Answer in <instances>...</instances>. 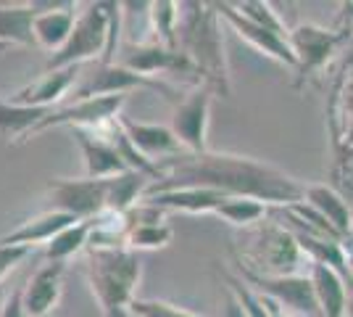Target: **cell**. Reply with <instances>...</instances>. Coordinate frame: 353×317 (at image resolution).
Wrapping results in <instances>:
<instances>
[{
    "mask_svg": "<svg viewBox=\"0 0 353 317\" xmlns=\"http://www.w3.org/2000/svg\"><path fill=\"white\" fill-rule=\"evenodd\" d=\"M85 272L103 317H130V307L137 299L134 291L143 275L140 257L132 249H88Z\"/></svg>",
    "mask_w": 353,
    "mask_h": 317,
    "instance_id": "4",
    "label": "cell"
},
{
    "mask_svg": "<svg viewBox=\"0 0 353 317\" xmlns=\"http://www.w3.org/2000/svg\"><path fill=\"white\" fill-rule=\"evenodd\" d=\"M179 50L190 59L201 85L230 98L221 16L216 3H179Z\"/></svg>",
    "mask_w": 353,
    "mask_h": 317,
    "instance_id": "2",
    "label": "cell"
},
{
    "mask_svg": "<svg viewBox=\"0 0 353 317\" xmlns=\"http://www.w3.org/2000/svg\"><path fill=\"white\" fill-rule=\"evenodd\" d=\"M214 214L235 227H253L266 220V204L253 198H227Z\"/></svg>",
    "mask_w": 353,
    "mask_h": 317,
    "instance_id": "28",
    "label": "cell"
},
{
    "mask_svg": "<svg viewBox=\"0 0 353 317\" xmlns=\"http://www.w3.org/2000/svg\"><path fill=\"white\" fill-rule=\"evenodd\" d=\"M63 262H48L27 280V286L21 288V304L27 317H45L56 312L63 288Z\"/></svg>",
    "mask_w": 353,
    "mask_h": 317,
    "instance_id": "15",
    "label": "cell"
},
{
    "mask_svg": "<svg viewBox=\"0 0 353 317\" xmlns=\"http://www.w3.org/2000/svg\"><path fill=\"white\" fill-rule=\"evenodd\" d=\"M230 196L211 188H172L161 193H150L143 201L161 211H185V214H214Z\"/></svg>",
    "mask_w": 353,
    "mask_h": 317,
    "instance_id": "19",
    "label": "cell"
},
{
    "mask_svg": "<svg viewBox=\"0 0 353 317\" xmlns=\"http://www.w3.org/2000/svg\"><path fill=\"white\" fill-rule=\"evenodd\" d=\"M174 238V230L166 222H140L132 225L130 238H127V249L132 251H143V249H163Z\"/></svg>",
    "mask_w": 353,
    "mask_h": 317,
    "instance_id": "30",
    "label": "cell"
},
{
    "mask_svg": "<svg viewBox=\"0 0 353 317\" xmlns=\"http://www.w3.org/2000/svg\"><path fill=\"white\" fill-rule=\"evenodd\" d=\"M288 43L295 56V85L301 88L309 77L319 75L348 40L335 30H324L319 24H298L288 35Z\"/></svg>",
    "mask_w": 353,
    "mask_h": 317,
    "instance_id": "7",
    "label": "cell"
},
{
    "mask_svg": "<svg viewBox=\"0 0 353 317\" xmlns=\"http://www.w3.org/2000/svg\"><path fill=\"white\" fill-rule=\"evenodd\" d=\"M121 66L132 69L137 75L150 77L159 72H182V75H195V66L182 50H172V48L161 46V43H145V46L127 48L119 59Z\"/></svg>",
    "mask_w": 353,
    "mask_h": 317,
    "instance_id": "14",
    "label": "cell"
},
{
    "mask_svg": "<svg viewBox=\"0 0 353 317\" xmlns=\"http://www.w3.org/2000/svg\"><path fill=\"white\" fill-rule=\"evenodd\" d=\"M48 114H50V108H34V106H21L16 101L0 98V137L3 140H27L34 135V130L43 124Z\"/></svg>",
    "mask_w": 353,
    "mask_h": 317,
    "instance_id": "24",
    "label": "cell"
},
{
    "mask_svg": "<svg viewBox=\"0 0 353 317\" xmlns=\"http://www.w3.org/2000/svg\"><path fill=\"white\" fill-rule=\"evenodd\" d=\"M74 6L72 3H63V6H45V11L34 16V46L45 48V50H53L59 53L61 48L66 46L69 35L74 30Z\"/></svg>",
    "mask_w": 353,
    "mask_h": 317,
    "instance_id": "22",
    "label": "cell"
},
{
    "mask_svg": "<svg viewBox=\"0 0 353 317\" xmlns=\"http://www.w3.org/2000/svg\"><path fill=\"white\" fill-rule=\"evenodd\" d=\"M40 6H0V43L3 46H34V16Z\"/></svg>",
    "mask_w": 353,
    "mask_h": 317,
    "instance_id": "25",
    "label": "cell"
},
{
    "mask_svg": "<svg viewBox=\"0 0 353 317\" xmlns=\"http://www.w3.org/2000/svg\"><path fill=\"white\" fill-rule=\"evenodd\" d=\"M48 193L53 198V209L69 214L79 222H90L105 211V196H108V180H59L48 182Z\"/></svg>",
    "mask_w": 353,
    "mask_h": 317,
    "instance_id": "10",
    "label": "cell"
},
{
    "mask_svg": "<svg viewBox=\"0 0 353 317\" xmlns=\"http://www.w3.org/2000/svg\"><path fill=\"white\" fill-rule=\"evenodd\" d=\"M345 249H348V278H353V238L345 243Z\"/></svg>",
    "mask_w": 353,
    "mask_h": 317,
    "instance_id": "37",
    "label": "cell"
},
{
    "mask_svg": "<svg viewBox=\"0 0 353 317\" xmlns=\"http://www.w3.org/2000/svg\"><path fill=\"white\" fill-rule=\"evenodd\" d=\"M348 46H351V48H353V37H351V43H348Z\"/></svg>",
    "mask_w": 353,
    "mask_h": 317,
    "instance_id": "41",
    "label": "cell"
},
{
    "mask_svg": "<svg viewBox=\"0 0 353 317\" xmlns=\"http://www.w3.org/2000/svg\"><path fill=\"white\" fill-rule=\"evenodd\" d=\"M309 278L314 283V294L322 309L324 317H345L348 315V288H345V278L338 270L327 267V265H314L309 267Z\"/></svg>",
    "mask_w": 353,
    "mask_h": 317,
    "instance_id": "23",
    "label": "cell"
},
{
    "mask_svg": "<svg viewBox=\"0 0 353 317\" xmlns=\"http://www.w3.org/2000/svg\"><path fill=\"white\" fill-rule=\"evenodd\" d=\"M245 278L250 286L259 294L269 296L272 302H277L293 317H324L314 294L309 272L303 275H288V278H259V275H240Z\"/></svg>",
    "mask_w": 353,
    "mask_h": 317,
    "instance_id": "12",
    "label": "cell"
},
{
    "mask_svg": "<svg viewBox=\"0 0 353 317\" xmlns=\"http://www.w3.org/2000/svg\"><path fill=\"white\" fill-rule=\"evenodd\" d=\"M221 317H248L245 315V309L240 307V302L235 299V294H232V291L227 294V307H224V315Z\"/></svg>",
    "mask_w": 353,
    "mask_h": 317,
    "instance_id": "36",
    "label": "cell"
},
{
    "mask_svg": "<svg viewBox=\"0 0 353 317\" xmlns=\"http://www.w3.org/2000/svg\"><path fill=\"white\" fill-rule=\"evenodd\" d=\"M121 8L124 3H88L79 11L66 46L48 61V72L85 66L88 61L117 64L119 32H121Z\"/></svg>",
    "mask_w": 353,
    "mask_h": 317,
    "instance_id": "3",
    "label": "cell"
},
{
    "mask_svg": "<svg viewBox=\"0 0 353 317\" xmlns=\"http://www.w3.org/2000/svg\"><path fill=\"white\" fill-rule=\"evenodd\" d=\"M32 249H24V246H6V243H0V286H3V280H6V275L14 270L19 262H24V259L30 257Z\"/></svg>",
    "mask_w": 353,
    "mask_h": 317,
    "instance_id": "33",
    "label": "cell"
},
{
    "mask_svg": "<svg viewBox=\"0 0 353 317\" xmlns=\"http://www.w3.org/2000/svg\"><path fill=\"white\" fill-rule=\"evenodd\" d=\"M348 317H353V299H351V304H348Z\"/></svg>",
    "mask_w": 353,
    "mask_h": 317,
    "instance_id": "39",
    "label": "cell"
},
{
    "mask_svg": "<svg viewBox=\"0 0 353 317\" xmlns=\"http://www.w3.org/2000/svg\"><path fill=\"white\" fill-rule=\"evenodd\" d=\"M327 135L332 151V188L353 198V56L340 66L327 95Z\"/></svg>",
    "mask_w": 353,
    "mask_h": 317,
    "instance_id": "6",
    "label": "cell"
},
{
    "mask_svg": "<svg viewBox=\"0 0 353 317\" xmlns=\"http://www.w3.org/2000/svg\"><path fill=\"white\" fill-rule=\"evenodd\" d=\"M303 201L319 211L345 241H351L353 238V206L348 204V198L343 196L338 188H332V185H327V182L306 185V198H303Z\"/></svg>",
    "mask_w": 353,
    "mask_h": 317,
    "instance_id": "21",
    "label": "cell"
},
{
    "mask_svg": "<svg viewBox=\"0 0 353 317\" xmlns=\"http://www.w3.org/2000/svg\"><path fill=\"white\" fill-rule=\"evenodd\" d=\"M79 75H82V66L53 69V72L45 69V75L40 77L34 85L16 93L14 101L21 106H34V108H50V111H53V104H59L66 93L77 88Z\"/></svg>",
    "mask_w": 353,
    "mask_h": 317,
    "instance_id": "20",
    "label": "cell"
},
{
    "mask_svg": "<svg viewBox=\"0 0 353 317\" xmlns=\"http://www.w3.org/2000/svg\"><path fill=\"white\" fill-rule=\"evenodd\" d=\"M45 317H66V315H59V312H53V315H45Z\"/></svg>",
    "mask_w": 353,
    "mask_h": 317,
    "instance_id": "40",
    "label": "cell"
},
{
    "mask_svg": "<svg viewBox=\"0 0 353 317\" xmlns=\"http://www.w3.org/2000/svg\"><path fill=\"white\" fill-rule=\"evenodd\" d=\"M130 95H101V98H85L74 101L72 106H63L59 111H50L43 124L34 130L40 135L50 127H72V130H101L103 124L121 117V106L127 104Z\"/></svg>",
    "mask_w": 353,
    "mask_h": 317,
    "instance_id": "11",
    "label": "cell"
},
{
    "mask_svg": "<svg viewBox=\"0 0 353 317\" xmlns=\"http://www.w3.org/2000/svg\"><path fill=\"white\" fill-rule=\"evenodd\" d=\"M130 312L137 317H201L190 312V309H182L172 302H161V299H134Z\"/></svg>",
    "mask_w": 353,
    "mask_h": 317,
    "instance_id": "32",
    "label": "cell"
},
{
    "mask_svg": "<svg viewBox=\"0 0 353 317\" xmlns=\"http://www.w3.org/2000/svg\"><path fill=\"white\" fill-rule=\"evenodd\" d=\"M8 294H11L8 288L0 286V315H3V307H6V302H8Z\"/></svg>",
    "mask_w": 353,
    "mask_h": 317,
    "instance_id": "38",
    "label": "cell"
},
{
    "mask_svg": "<svg viewBox=\"0 0 353 317\" xmlns=\"http://www.w3.org/2000/svg\"><path fill=\"white\" fill-rule=\"evenodd\" d=\"M74 222H79V220H74V217H69V214H63L59 209L40 211V214H34L30 220H24L16 230L0 236V243H6V246H24V249L48 246L61 230H66Z\"/></svg>",
    "mask_w": 353,
    "mask_h": 317,
    "instance_id": "18",
    "label": "cell"
},
{
    "mask_svg": "<svg viewBox=\"0 0 353 317\" xmlns=\"http://www.w3.org/2000/svg\"><path fill=\"white\" fill-rule=\"evenodd\" d=\"M82 82L74 88V101H85V98H101V95H130L137 88H150V90H159L169 95V88L161 85L159 79H150V77H143L121 66V64H95L90 72H82Z\"/></svg>",
    "mask_w": 353,
    "mask_h": 317,
    "instance_id": "8",
    "label": "cell"
},
{
    "mask_svg": "<svg viewBox=\"0 0 353 317\" xmlns=\"http://www.w3.org/2000/svg\"><path fill=\"white\" fill-rule=\"evenodd\" d=\"M214 95L216 93L208 85H198L188 98H182L176 104L174 117H172V130L188 153L208 151V122H211Z\"/></svg>",
    "mask_w": 353,
    "mask_h": 317,
    "instance_id": "9",
    "label": "cell"
},
{
    "mask_svg": "<svg viewBox=\"0 0 353 317\" xmlns=\"http://www.w3.org/2000/svg\"><path fill=\"white\" fill-rule=\"evenodd\" d=\"M77 146L85 159V177L90 180H111L117 175L130 172L124 159L119 156L114 143L103 133H88V130H74Z\"/></svg>",
    "mask_w": 353,
    "mask_h": 317,
    "instance_id": "17",
    "label": "cell"
},
{
    "mask_svg": "<svg viewBox=\"0 0 353 317\" xmlns=\"http://www.w3.org/2000/svg\"><path fill=\"white\" fill-rule=\"evenodd\" d=\"M148 16H150V30H153V43L179 50V3L172 0H159L148 3Z\"/></svg>",
    "mask_w": 353,
    "mask_h": 317,
    "instance_id": "26",
    "label": "cell"
},
{
    "mask_svg": "<svg viewBox=\"0 0 353 317\" xmlns=\"http://www.w3.org/2000/svg\"><path fill=\"white\" fill-rule=\"evenodd\" d=\"M232 8H235L240 16H245L248 21L259 24V27H266V30L277 32L282 37L290 35V30L285 27V21H282L280 14L274 11L272 3H264V0H240V3H232Z\"/></svg>",
    "mask_w": 353,
    "mask_h": 317,
    "instance_id": "29",
    "label": "cell"
},
{
    "mask_svg": "<svg viewBox=\"0 0 353 317\" xmlns=\"http://www.w3.org/2000/svg\"><path fill=\"white\" fill-rule=\"evenodd\" d=\"M216 11H219L221 21L230 24V27H232L243 40H248L259 53H264V56H269V59H274L277 64H285L288 69H295V56H293V50H290L288 37H282V35H277V32H272V30H266V27H259V24L248 21L245 16H240L235 8H232V3H216Z\"/></svg>",
    "mask_w": 353,
    "mask_h": 317,
    "instance_id": "13",
    "label": "cell"
},
{
    "mask_svg": "<svg viewBox=\"0 0 353 317\" xmlns=\"http://www.w3.org/2000/svg\"><path fill=\"white\" fill-rule=\"evenodd\" d=\"M0 317H27L24 304H21V288H16V291L8 294V302L3 307V315Z\"/></svg>",
    "mask_w": 353,
    "mask_h": 317,
    "instance_id": "35",
    "label": "cell"
},
{
    "mask_svg": "<svg viewBox=\"0 0 353 317\" xmlns=\"http://www.w3.org/2000/svg\"><path fill=\"white\" fill-rule=\"evenodd\" d=\"M161 180L148 188L145 196L172 188H211L230 198H253L272 206H293L306 198V185L250 156L237 153H182L159 164Z\"/></svg>",
    "mask_w": 353,
    "mask_h": 317,
    "instance_id": "1",
    "label": "cell"
},
{
    "mask_svg": "<svg viewBox=\"0 0 353 317\" xmlns=\"http://www.w3.org/2000/svg\"><path fill=\"white\" fill-rule=\"evenodd\" d=\"M90 233H92V222H74L66 230H61L53 241L45 246V259L48 262H63L79 254L82 249L90 246Z\"/></svg>",
    "mask_w": 353,
    "mask_h": 317,
    "instance_id": "27",
    "label": "cell"
},
{
    "mask_svg": "<svg viewBox=\"0 0 353 317\" xmlns=\"http://www.w3.org/2000/svg\"><path fill=\"white\" fill-rule=\"evenodd\" d=\"M237 265L240 275L288 278V275H303V267L306 270L311 267V259L301 249L290 227L264 220L250 227L245 241H240Z\"/></svg>",
    "mask_w": 353,
    "mask_h": 317,
    "instance_id": "5",
    "label": "cell"
},
{
    "mask_svg": "<svg viewBox=\"0 0 353 317\" xmlns=\"http://www.w3.org/2000/svg\"><path fill=\"white\" fill-rule=\"evenodd\" d=\"M0 48H6V46H3V43H0Z\"/></svg>",
    "mask_w": 353,
    "mask_h": 317,
    "instance_id": "42",
    "label": "cell"
},
{
    "mask_svg": "<svg viewBox=\"0 0 353 317\" xmlns=\"http://www.w3.org/2000/svg\"><path fill=\"white\" fill-rule=\"evenodd\" d=\"M332 30L343 35L348 43H351L353 37V0H345V3H340V11H338V21H335V27Z\"/></svg>",
    "mask_w": 353,
    "mask_h": 317,
    "instance_id": "34",
    "label": "cell"
},
{
    "mask_svg": "<svg viewBox=\"0 0 353 317\" xmlns=\"http://www.w3.org/2000/svg\"><path fill=\"white\" fill-rule=\"evenodd\" d=\"M119 124H121V130L127 133V137L134 143V148L143 153V156H148L150 162H156V164L188 153L182 148V143H179V137L174 135L172 127L148 124V122H134V119H130V117H119Z\"/></svg>",
    "mask_w": 353,
    "mask_h": 317,
    "instance_id": "16",
    "label": "cell"
},
{
    "mask_svg": "<svg viewBox=\"0 0 353 317\" xmlns=\"http://www.w3.org/2000/svg\"><path fill=\"white\" fill-rule=\"evenodd\" d=\"M224 280H227V288L235 294V299L240 302V307L245 309V315H248V317H272L266 299L259 294V291H253V288H250L243 278L224 275Z\"/></svg>",
    "mask_w": 353,
    "mask_h": 317,
    "instance_id": "31",
    "label": "cell"
}]
</instances>
